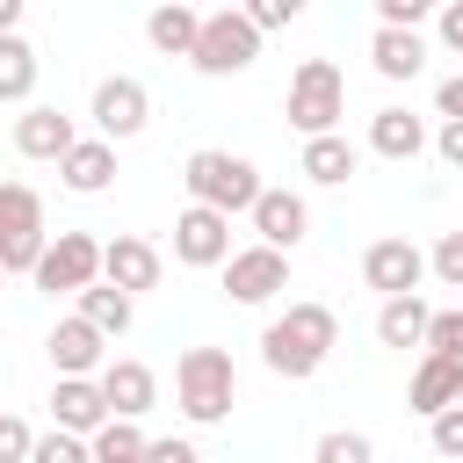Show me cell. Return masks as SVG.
Returning a JSON list of instances; mask_svg holds the SVG:
<instances>
[{
  "mask_svg": "<svg viewBox=\"0 0 463 463\" xmlns=\"http://www.w3.org/2000/svg\"><path fill=\"white\" fill-rule=\"evenodd\" d=\"M333 340H340V318L326 311V304H289L268 333H260V362L275 369V376H289V383H304L326 354H333Z\"/></svg>",
  "mask_w": 463,
  "mask_h": 463,
  "instance_id": "cell-1",
  "label": "cell"
},
{
  "mask_svg": "<svg viewBox=\"0 0 463 463\" xmlns=\"http://www.w3.org/2000/svg\"><path fill=\"white\" fill-rule=\"evenodd\" d=\"M181 181H188V195H195L203 210H217V217H232V210L253 217V203H260V166L239 159V152H188Z\"/></svg>",
  "mask_w": 463,
  "mask_h": 463,
  "instance_id": "cell-2",
  "label": "cell"
},
{
  "mask_svg": "<svg viewBox=\"0 0 463 463\" xmlns=\"http://www.w3.org/2000/svg\"><path fill=\"white\" fill-rule=\"evenodd\" d=\"M174 391H181V412H188L195 427H210V420L232 412V398H239V369H232L224 347H188L181 369H174Z\"/></svg>",
  "mask_w": 463,
  "mask_h": 463,
  "instance_id": "cell-3",
  "label": "cell"
},
{
  "mask_svg": "<svg viewBox=\"0 0 463 463\" xmlns=\"http://www.w3.org/2000/svg\"><path fill=\"white\" fill-rule=\"evenodd\" d=\"M347 116V80L333 58H304L297 80H289V123L304 137H333V123Z\"/></svg>",
  "mask_w": 463,
  "mask_h": 463,
  "instance_id": "cell-4",
  "label": "cell"
},
{
  "mask_svg": "<svg viewBox=\"0 0 463 463\" xmlns=\"http://www.w3.org/2000/svg\"><path fill=\"white\" fill-rule=\"evenodd\" d=\"M43 246H51V232H43V203H36V188L0 181V268H7V275H36Z\"/></svg>",
  "mask_w": 463,
  "mask_h": 463,
  "instance_id": "cell-5",
  "label": "cell"
},
{
  "mask_svg": "<svg viewBox=\"0 0 463 463\" xmlns=\"http://www.w3.org/2000/svg\"><path fill=\"white\" fill-rule=\"evenodd\" d=\"M260 58V29L246 22V7H217V14H203V36H195V72H210V80H224V72H246Z\"/></svg>",
  "mask_w": 463,
  "mask_h": 463,
  "instance_id": "cell-6",
  "label": "cell"
},
{
  "mask_svg": "<svg viewBox=\"0 0 463 463\" xmlns=\"http://www.w3.org/2000/svg\"><path fill=\"white\" fill-rule=\"evenodd\" d=\"M94 282H101V239L58 232V239L43 246V260H36V289H51V297H87Z\"/></svg>",
  "mask_w": 463,
  "mask_h": 463,
  "instance_id": "cell-7",
  "label": "cell"
},
{
  "mask_svg": "<svg viewBox=\"0 0 463 463\" xmlns=\"http://www.w3.org/2000/svg\"><path fill=\"white\" fill-rule=\"evenodd\" d=\"M152 123V94H145V80H130V72H109L101 87H94V130L116 145V137H137Z\"/></svg>",
  "mask_w": 463,
  "mask_h": 463,
  "instance_id": "cell-8",
  "label": "cell"
},
{
  "mask_svg": "<svg viewBox=\"0 0 463 463\" xmlns=\"http://www.w3.org/2000/svg\"><path fill=\"white\" fill-rule=\"evenodd\" d=\"M174 260H181V268H224V260H232V217L188 203V210L174 217Z\"/></svg>",
  "mask_w": 463,
  "mask_h": 463,
  "instance_id": "cell-9",
  "label": "cell"
},
{
  "mask_svg": "<svg viewBox=\"0 0 463 463\" xmlns=\"http://www.w3.org/2000/svg\"><path fill=\"white\" fill-rule=\"evenodd\" d=\"M362 282L391 304V297H412L420 282H427V253L412 246V239H376L369 253H362Z\"/></svg>",
  "mask_w": 463,
  "mask_h": 463,
  "instance_id": "cell-10",
  "label": "cell"
},
{
  "mask_svg": "<svg viewBox=\"0 0 463 463\" xmlns=\"http://www.w3.org/2000/svg\"><path fill=\"white\" fill-rule=\"evenodd\" d=\"M224 289H232V304H268L275 289H289V260L275 246H246L224 260Z\"/></svg>",
  "mask_w": 463,
  "mask_h": 463,
  "instance_id": "cell-11",
  "label": "cell"
},
{
  "mask_svg": "<svg viewBox=\"0 0 463 463\" xmlns=\"http://www.w3.org/2000/svg\"><path fill=\"white\" fill-rule=\"evenodd\" d=\"M51 420H58V434L94 441L116 412H109V398H101V383H94V376H58V391H51Z\"/></svg>",
  "mask_w": 463,
  "mask_h": 463,
  "instance_id": "cell-12",
  "label": "cell"
},
{
  "mask_svg": "<svg viewBox=\"0 0 463 463\" xmlns=\"http://www.w3.org/2000/svg\"><path fill=\"white\" fill-rule=\"evenodd\" d=\"M72 145H80V130H72V116H65V109L36 101V109H22V116H14V152H22V159H65Z\"/></svg>",
  "mask_w": 463,
  "mask_h": 463,
  "instance_id": "cell-13",
  "label": "cell"
},
{
  "mask_svg": "<svg viewBox=\"0 0 463 463\" xmlns=\"http://www.w3.org/2000/svg\"><path fill=\"white\" fill-rule=\"evenodd\" d=\"M101 282H109V289H123V297L159 289V246H145V239L116 232V239L101 246Z\"/></svg>",
  "mask_w": 463,
  "mask_h": 463,
  "instance_id": "cell-14",
  "label": "cell"
},
{
  "mask_svg": "<svg viewBox=\"0 0 463 463\" xmlns=\"http://www.w3.org/2000/svg\"><path fill=\"white\" fill-rule=\"evenodd\" d=\"M94 383H101V398H109V412H116V420H145V412L159 405V376H152L145 362H130V354H116Z\"/></svg>",
  "mask_w": 463,
  "mask_h": 463,
  "instance_id": "cell-15",
  "label": "cell"
},
{
  "mask_svg": "<svg viewBox=\"0 0 463 463\" xmlns=\"http://www.w3.org/2000/svg\"><path fill=\"white\" fill-rule=\"evenodd\" d=\"M253 232H260V246H275V253L304 246V232H311L304 195H289V188H260V203H253Z\"/></svg>",
  "mask_w": 463,
  "mask_h": 463,
  "instance_id": "cell-16",
  "label": "cell"
},
{
  "mask_svg": "<svg viewBox=\"0 0 463 463\" xmlns=\"http://www.w3.org/2000/svg\"><path fill=\"white\" fill-rule=\"evenodd\" d=\"M101 347H109V340H101L80 311L51 326V362H58V376H101V369H109V354H101Z\"/></svg>",
  "mask_w": 463,
  "mask_h": 463,
  "instance_id": "cell-17",
  "label": "cell"
},
{
  "mask_svg": "<svg viewBox=\"0 0 463 463\" xmlns=\"http://www.w3.org/2000/svg\"><path fill=\"white\" fill-rule=\"evenodd\" d=\"M58 174H65L72 195H101V188L116 181V145H109V137H80V145L58 159Z\"/></svg>",
  "mask_w": 463,
  "mask_h": 463,
  "instance_id": "cell-18",
  "label": "cell"
},
{
  "mask_svg": "<svg viewBox=\"0 0 463 463\" xmlns=\"http://www.w3.org/2000/svg\"><path fill=\"white\" fill-rule=\"evenodd\" d=\"M449 405H463V362H441V354H427V362L412 369V412L441 420Z\"/></svg>",
  "mask_w": 463,
  "mask_h": 463,
  "instance_id": "cell-19",
  "label": "cell"
},
{
  "mask_svg": "<svg viewBox=\"0 0 463 463\" xmlns=\"http://www.w3.org/2000/svg\"><path fill=\"white\" fill-rule=\"evenodd\" d=\"M369 152H383V159H420V152H427V123H420L412 109H376V116H369Z\"/></svg>",
  "mask_w": 463,
  "mask_h": 463,
  "instance_id": "cell-20",
  "label": "cell"
},
{
  "mask_svg": "<svg viewBox=\"0 0 463 463\" xmlns=\"http://www.w3.org/2000/svg\"><path fill=\"white\" fill-rule=\"evenodd\" d=\"M145 36H152L166 58H195L203 14H195V7H181V0H166V7H152V14H145Z\"/></svg>",
  "mask_w": 463,
  "mask_h": 463,
  "instance_id": "cell-21",
  "label": "cell"
},
{
  "mask_svg": "<svg viewBox=\"0 0 463 463\" xmlns=\"http://www.w3.org/2000/svg\"><path fill=\"white\" fill-rule=\"evenodd\" d=\"M369 58H376L383 80H412L427 65V43H420V29H376L369 36Z\"/></svg>",
  "mask_w": 463,
  "mask_h": 463,
  "instance_id": "cell-22",
  "label": "cell"
},
{
  "mask_svg": "<svg viewBox=\"0 0 463 463\" xmlns=\"http://www.w3.org/2000/svg\"><path fill=\"white\" fill-rule=\"evenodd\" d=\"M427 318H434V311H427L420 297H391V304L376 311V340H383V347H427Z\"/></svg>",
  "mask_w": 463,
  "mask_h": 463,
  "instance_id": "cell-23",
  "label": "cell"
},
{
  "mask_svg": "<svg viewBox=\"0 0 463 463\" xmlns=\"http://www.w3.org/2000/svg\"><path fill=\"white\" fill-rule=\"evenodd\" d=\"M354 159H362V152H354L340 130H333V137H304V174H311L318 188H340V181L354 174Z\"/></svg>",
  "mask_w": 463,
  "mask_h": 463,
  "instance_id": "cell-24",
  "label": "cell"
},
{
  "mask_svg": "<svg viewBox=\"0 0 463 463\" xmlns=\"http://www.w3.org/2000/svg\"><path fill=\"white\" fill-rule=\"evenodd\" d=\"M80 318H87L101 340H116V333H130V297H123V289H109V282H94V289L80 297Z\"/></svg>",
  "mask_w": 463,
  "mask_h": 463,
  "instance_id": "cell-25",
  "label": "cell"
},
{
  "mask_svg": "<svg viewBox=\"0 0 463 463\" xmlns=\"http://www.w3.org/2000/svg\"><path fill=\"white\" fill-rule=\"evenodd\" d=\"M36 94V51L22 36H0V101H29Z\"/></svg>",
  "mask_w": 463,
  "mask_h": 463,
  "instance_id": "cell-26",
  "label": "cell"
},
{
  "mask_svg": "<svg viewBox=\"0 0 463 463\" xmlns=\"http://www.w3.org/2000/svg\"><path fill=\"white\" fill-rule=\"evenodd\" d=\"M87 449H94V463H145V449H152V441L137 434V420H109Z\"/></svg>",
  "mask_w": 463,
  "mask_h": 463,
  "instance_id": "cell-27",
  "label": "cell"
},
{
  "mask_svg": "<svg viewBox=\"0 0 463 463\" xmlns=\"http://www.w3.org/2000/svg\"><path fill=\"white\" fill-rule=\"evenodd\" d=\"M427 354L463 362V311H434V318H427Z\"/></svg>",
  "mask_w": 463,
  "mask_h": 463,
  "instance_id": "cell-28",
  "label": "cell"
},
{
  "mask_svg": "<svg viewBox=\"0 0 463 463\" xmlns=\"http://www.w3.org/2000/svg\"><path fill=\"white\" fill-rule=\"evenodd\" d=\"M318 463H376V449H369V434L333 427V434H318Z\"/></svg>",
  "mask_w": 463,
  "mask_h": 463,
  "instance_id": "cell-29",
  "label": "cell"
},
{
  "mask_svg": "<svg viewBox=\"0 0 463 463\" xmlns=\"http://www.w3.org/2000/svg\"><path fill=\"white\" fill-rule=\"evenodd\" d=\"M29 463H94V449L80 441V434H36V449H29Z\"/></svg>",
  "mask_w": 463,
  "mask_h": 463,
  "instance_id": "cell-30",
  "label": "cell"
},
{
  "mask_svg": "<svg viewBox=\"0 0 463 463\" xmlns=\"http://www.w3.org/2000/svg\"><path fill=\"white\" fill-rule=\"evenodd\" d=\"M427 268L441 275V289H463V232H441L434 253H427Z\"/></svg>",
  "mask_w": 463,
  "mask_h": 463,
  "instance_id": "cell-31",
  "label": "cell"
},
{
  "mask_svg": "<svg viewBox=\"0 0 463 463\" xmlns=\"http://www.w3.org/2000/svg\"><path fill=\"white\" fill-rule=\"evenodd\" d=\"M427 0H376V29H420Z\"/></svg>",
  "mask_w": 463,
  "mask_h": 463,
  "instance_id": "cell-32",
  "label": "cell"
},
{
  "mask_svg": "<svg viewBox=\"0 0 463 463\" xmlns=\"http://www.w3.org/2000/svg\"><path fill=\"white\" fill-rule=\"evenodd\" d=\"M29 449H36V434L14 412H0V463H29Z\"/></svg>",
  "mask_w": 463,
  "mask_h": 463,
  "instance_id": "cell-33",
  "label": "cell"
},
{
  "mask_svg": "<svg viewBox=\"0 0 463 463\" xmlns=\"http://www.w3.org/2000/svg\"><path fill=\"white\" fill-rule=\"evenodd\" d=\"M297 7H304V0H253L246 22H253V29H282V22H297Z\"/></svg>",
  "mask_w": 463,
  "mask_h": 463,
  "instance_id": "cell-34",
  "label": "cell"
},
{
  "mask_svg": "<svg viewBox=\"0 0 463 463\" xmlns=\"http://www.w3.org/2000/svg\"><path fill=\"white\" fill-rule=\"evenodd\" d=\"M434 449H441V456H463V405H449V412L434 420Z\"/></svg>",
  "mask_w": 463,
  "mask_h": 463,
  "instance_id": "cell-35",
  "label": "cell"
},
{
  "mask_svg": "<svg viewBox=\"0 0 463 463\" xmlns=\"http://www.w3.org/2000/svg\"><path fill=\"white\" fill-rule=\"evenodd\" d=\"M145 463H203V456H195V441H174V434H166V441L145 449Z\"/></svg>",
  "mask_w": 463,
  "mask_h": 463,
  "instance_id": "cell-36",
  "label": "cell"
},
{
  "mask_svg": "<svg viewBox=\"0 0 463 463\" xmlns=\"http://www.w3.org/2000/svg\"><path fill=\"white\" fill-rule=\"evenodd\" d=\"M434 109H441V116H449V123H463V72H456V80H441V87H434Z\"/></svg>",
  "mask_w": 463,
  "mask_h": 463,
  "instance_id": "cell-37",
  "label": "cell"
},
{
  "mask_svg": "<svg viewBox=\"0 0 463 463\" xmlns=\"http://www.w3.org/2000/svg\"><path fill=\"white\" fill-rule=\"evenodd\" d=\"M434 29H441V43H449V51H463V0H449V7L434 14Z\"/></svg>",
  "mask_w": 463,
  "mask_h": 463,
  "instance_id": "cell-38",
  "label": "cell"
},
{
  "mask_svg": "<svg viewBox=\"0 0 463 463\" xmlns=\"http://www.w3.org/2000/svg\"><path fill=\"white\" fill-rule=\"evenodd\" d=\"M434 152H441L449 166H463V123H441V137H434Z\"/></svg>",
  "mask_w": 463,
  "mask_h": 463,
  "instance_id": "cell-39",
  "label": "cell"
},
{
  "mask_svg": "<svg viewBox=\"0 0 463 463\" xmlns=\"http://www.w3.org/2000/svg\"><path fill=\"white\" fill-rule=\"evenodd\" d=\"M14 22H22V0H0V36H14Z\"/></svg>",
  "mask_w": 463,
  "mask_h": 463,
  "instance_id": "cell-40",
  "label": "cell"
},
{
  "mask_svg": "<svg viewBox=\"0 0 463 463\" xmlns=\"http://www.w3.org/2000/svg\"><path fill=\"white\" fill-rule=\"evenodd\" d=\"M0 275H7V268H0Z\"/></svg>",
  "mask_w": 463,
  "mask_h": 463,
  "instance_id": "cell-41",
  "label": "cell"
}]
</instances>
